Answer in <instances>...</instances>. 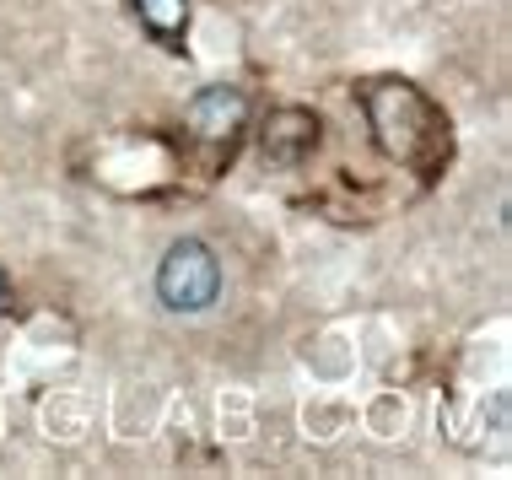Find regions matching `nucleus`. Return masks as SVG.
<instances>
[{
  "label": "nucleus",
  "mask_w": 512,
  "mask_h": 480,
  "mask_svg": "<svg viewBox=\"0 0 512 480\" xmlns=\"http://www.w3.org/2000/svg\"><path fill=\"white\" fill-rule=\"evenodd\" d=\"M313 135H318L313 114H297V108H286V114H275V130L265 135V152L281 157V162H297V157L313 146Z\"/></svg>",
  "instance_id": "7ed1b4c3"
},
{
  "label": "nucleus",
  "mask_w": 512,
  "mask_h": 480,
  "mask_svg": "<svg viewBox=\"0 0 512 480\" xmlns=\"http://www.w3.org/2000/svg\"><path fill=\"white\" fill-rule=\"evenodd\" d=\"M216 292H221L216 254L205 249L200 238L173 243L168 259H162V270H157V297L162 303H168L173 313H200V308L216 303Z\"/></svg>",
  "instance_id": "f257e3e1"
},
{
  "label": "nucleus",
  "mask_w": 512,
  "mask_h": 480,
  "mask_svg": "<svg viewBox=\"0 0 512 480\" xmlns=\"http://www.w3.org/2000/svg\"><path fill=\"white\" fill-rule=\"evenodd\" d=\"M0 303H6V281H0Z\"/></svg>",
  "instance_id": "39448f33"
},
{
  "label": "nucleus",
  "mask_w": 512,
  "mask_h": 480,
  "mask_svg": "<svg viewBox=\"0 0 512 480\" xmlns=\"http://www.w3.org/2000/svg\"><path fill=\"white\" fill-rule=\"evenodd\" d=\"M135 11H141V22H146L151 33L162 38V44H173V38H184L189 0H135Z\"/></svg>",
  "instance_id": "20e7f679"
},
{
  "label": "nucleus",
  "mask_w": 512,
  "mask_h": 480,
  "mask_svg": "<svg viewBox=\"0 0 512 480\" xmlns=\"http://www.w3.org/2000/svg\"><path fill=\"white\" fill-rule=\"evenodd\" d=\"M243 114H248V103H243L238 87H205L189 98V125H195L205 141H227V135L243 125Z\"/></svg>",
  "instance_id": "f03ea898"
}]
</instances>
